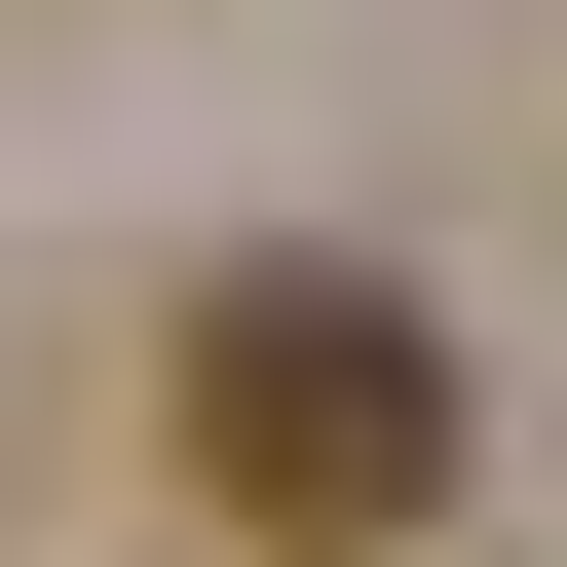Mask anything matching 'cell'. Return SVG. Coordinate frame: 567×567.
Returning a JSON list of instances; mask_svg holds the SVG:
<instances>
[{
	"label": "cell",
	"instance_id": "cell-1",
	"mask_svg": "<svg viewBox=\"0 0 567 567\" xmlns=\"http://www.w3.org/2000/svg\"><path fill=\"white\" fill-rule=\"evenodd\" d=\"M152 454H189L265 567H379V529H454V341L379 303V265H189V341H152Z\"/></svg>",
	"mask_w": 567,
	"mask_h": 567
}]
</instances>
